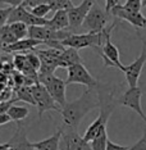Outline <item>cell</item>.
<instances>
[{
  "mask_svg": "<svg viewBox=\"0 0 146 150\" xmlns=\"http://www.w3.org/2000/svg\"><path fill=\"white\" fill-rule=\"evenodd\" d=\"M99 87L96 88L87 87L78 99L64 105L62 108V112H60L64 126H67L68 128L77 129L81 121L85 118V115L90 113L95 108H100L101 99H100Z\"/></svg>",
  "mask_w": 146,
  "mask_h": 150,
  "instance_id": "6da1fadb",
  "label": "cell"
},
{
  "mask_svg": "<svg viewBox=\"0 0 146 150\" xmlns=\"http://www.w3.org/2000/svg\"><path fill=\"white\" fill-rule=\"evenodd\" d=\"M99 90H100V99H101L100 113L96 117V119L85 131L83 137L87 141H91L95 137L100 136L101 134L107 132V123L110 118L111 112L114 110L115 105H117V100L113 98V94L108 93V91H101V87H99Z\"/></svg>",
  "mask_w": 146,
  "mask_h": 150,
  "instance_id": "7a4b0ae2",
  "label": "cell"
},
{
  "mask_svg": "<svg viewBox=\"0 0 146 150\" xmlns=\"http://www.w3.org/2000/svg\"><path fill=\"white\" fill-rule=\"evenodd\" d=\"M105 40V30L103 32H72L67 39H64L62 44L64 46L76 47V49H85V47H94L99 50L103 46Z\"/></svg>",
  "mask_w": 146,
  "mask_h": 150,
  "instance_id": "3957f363",
  "label": "cell"
},
{
  "mask_svg": "<svg viewBox=\"0 0 146 150\" xmlns=\"http://www.w3.org/2000/svg\"><path fill=\"white\" fill-rule=\"evenodd\" d=\"M39 82L42 83L47 88V91L53 96V99L56 101V104L60 108H63L67 104V98H66V87L67 82L62 78L54 76V73L45 74V73H39Z\"/></svg>",
  "mask_w": 146,
  "mask_h": 150,
  "instance_id": "277c9868",
  "label": "cell"
},
{
  "mask_svg": "<svg viewBox=\"0 0 146 150\" xmlns=\"http://www.w3.org/2000/svg\"><path fill=\"white\" fill-rule=\"evenodd\" d=\"M31 91L35 99V103L39 110V119L41 121L42 114L45 112L50 110H55V112H62V108H59V105L56 104V101L53 99V96L50 95V93L47 91V88L44 86L42 83L36 82L31 86Z\"/></svg>",
  "mask_w": 146,
  "mask_h": 150,
  "instance_id": "5b68a950",
  "label": "cell"
},
{
  "mask_svg": "<svg viewBox=\"0 0 146 150\" xmlns=\"http://www.w3.org/2000/svg\"><path fill=\"white\" fill-rule=\"evenodd\" d=\"M67 85H73V83H80L90 88H96L100 86V83L92 77V74L89 72L83 63H77L73 66L67 68Z\"/></svg>",
  "mask_w": 146,
  "mask_h": 150,
  "instance_id": "8992f818",
  "label": "cell"
},
{
  "mask_svg": "<svg viewBox=\"0 0 146 150\" xmlns=\"http://www.w3.org/2000/svg\"><path fill=\"white\" fill-rule=\"evenodd\" d=\"M109 16V12H107L105 9L100 8L97 4H95L85 18L82 28L86 32H103L107 28Z\"/></svg>",
  "mask_w": 146,
  "mask_h": 150,
  "instance_id": "52a82bcc",
  "label": "cell"
},
{
  "mask_svg": "<svg viewBox=\"0 0 146 150\" xmlns=\"http://www.w3.org/2000/svg\"><path fill=\"white\" fill-rule=\"evenodd\" d=\"M145 63H146V41L142 40V50L137 59L135 62H132L131 64H128V66H124L122 63L117 66L118 69H121L124 73L126 81H127L130 87L137 86L138 78H140V74L142 72V68H144Z\"/></svg>",
  "mask_w": 146,
  "mask_h": 150,
  "instance_id": "ba28073f",
  "label": "cell"
},
{
  "mask_svg": "<svg viewBox=\"0 0 146 150\" xmlns=\"http://www.w3.org/2000/svg\"><path fill=\"white\" fill-rule=\"evenodd\" d=\"M115 27V23H113L110 27L105 28V40L103 42V46L100 47V57L103 58L105 67H114L117 68L118 64H121V58H119V49L111 42V31Z\"/></svg>",
  "mask_w": 146,
  "mask_h": 150,
  "instance_id": "9c48e42d",
  "label": "cell"
},
{
  "mask_svg": "<svg viewBox=\"0 0 146 150\" xmlns=\"http://www.w3.org/2000/svg\"><path fill=\"white\" fill-rule=\"evenodd\" d=\"M142 94H144V91H142L141 87H138V86L128 87V90L124 91V93L117 99V104L132 109V110L136 112V113L146 122V115H145L144 110H142V107H141Z\"/></svg>",
  "mask_w": 146,
  "mask_h": 150,
  "instance_id": "30bf717a",
  "label": "cell"
},
{
  "mask_svg": "<svg viewBox=\"0 0 146 150\" xmlns=\"http://www.w3.org/2000/svg\"><path fill=\"white\" fill-rule=\"evenodd\" d=\"M95 5V0H82L80 5H74L68 9L69 16V30L72 32H77L80 27H82L86 16L89 14L91 8Z\"/></svg>",
  "mask_w": 146,
  "mask_h": 150,
  "instance_id": "8fae6325",
  "label": "cell"
},
{
  "mask_svg": "<svg viewBox=\"0 0 146 150\" xmlns=\"http://www.w3.org/2000/svg\"><path fill=\"white\" fill-rule=\"evenodd\" d=\"M60 53L62 50L55 49V47H49L47 50H39L37 54L41 60V67L39 69V73H54V71L58 67H60Z\"/></svg>",
  "mask_w": 146,
  "mask_h": 150,
  "instance_id": "7c38bea8",
  "label": "cell"
},
{
  "mask_svg": "<svg viewBox=\"0 0 146 150\" xmlns=\"http://www.w3.org/2000/svg\"><path fill=\"white\" fill-rule=\"evenodd\" d=\"M110 14L131 23L136 28H146V17L140 11H131L123 8V5H117L110 11Z\"/></svg>",
  "mask_w": 146,
  "mask_h": 150,
  "instance_id": "4fadbf2b",
  "label": "cell"
},
{
  "mask_svg": "<svg viewBox=\"0 0 146 150\" xmlns=\"http://www.w3.org/2000/svg\"><path fill=\"white\" fill-rule=\"evenodd\" d=\"M63 149L69 150H91L90 141H87L83 136H81L77 129L68 128V131H63L62 141Z\"/></svg>",
  "mask_w": 146,
  "mask_h": 150,
  "instance_id": "5bb4252c",
  "label": "cell"
},
{
  "mask_svg": "<svg viewBox=\"0 0 146 150\" xmlns=\"http://www.w3.org/2000/svg\"><path fill=\"white\" fill-rule=\"evenodd\" d=\"M39 45H45V41L42 40H36V39H31V37H26V39H22V40H18V41L13 42V44H9L6 45L3 52L4 53H22V52H33L36 46Z\"/></svg>",
  "mask_w": 146,
  "mask_h": 150,
  "instance_id": "9a60e30c",
  "label": "cell"
},
{
  "mask_svg": "<svg viewBox=\"0 0 146 150\" xmlns=\"http://www.w3.org/2000/svg\"><path fill=\"white\" fill-rule=\"evenodd\" d=\"M9 142H11L12 150H36L35 146H33V142L28 141L27 135H26V129L21 125L16 129L14 135L12 136Z\"/></svg>",
  "mask_w": 146,
  "mask_h": 150,
  "instance_id": "2e32d148",
  "label": "cell"
},
{
  "mask_svg": "<svg viewBox=\"0 0 146 150\" xmlns=\"http://www.w3.org/2000/svg\"><path fill=\"white\" fill-rule=\"evenodd\" d=\"M64 127H59V129L49 136L47 139H44L41 141L33 142L36 150H60V141H62V135H63Z\"/></svg>",
  "mask_w": 146,
  "mask_h": 150,
  "instance_id": "e0dca14e",
  "label": "cell"
},
{
  "mask_svg": "<svg viewBox=\"0 0 146 150\" xmlns=\"http://www.w3.org/2000/svg\"><path fill=\"white\" fill-rule=\"evenodd\" d=\"M77 63H83L82 58L78 53V49L66 46L60 53V68H68Z\"/></svg>",
  "mask_w": 146,
  "mask_h": 150,
  "instance_id": "ac0fdd59",
  "label": "cell"
},
{
  "mask_svg": "<svg viewBox=\"0 0 146 150\" xmlns=\"http://www.w3.org/2000/svg\"><path fill=\"white\" fill-rule=\"evenodd\" d=\"M45 26H47L51 30H56V31L67 30L68 27H69V16H68V11H66V9L56 11L55 14L53 16V18L47 19Z\"/></svg>",
  "mask_w": 146,
  "mask_h": 150,
  "instance_id": "d6986e66",
  "label": "cell"
},
{
  "mask_svg": "<svg viewBox=\"0 0 146 150\" xmlns=\"http://www.w3.org/2000/svg\"><path fill=\"white\" fill-rule=\"evenodd\" d=\"M8 115L11 117L12 122H21L25 118L28 117L30 110L26 107H21V105H11L9 109L6 110Z\"/></svg>",
  "mask_w": 146,
  "mask_h": 150,
  "instance_id": "ffe728a7",
  "label": "cell"
},
{
  "mask_svg": "<svg viewBox=\"0 0 146 150\" xmlns=\"http://www.w3.org/2000/svg\"><path fill=\"white\" fill-rule=\"evenodd\" d=\"M11 27L12 32L14 33V36L17 37V40H22L26 39L28 36V26L25 22H13V23H8Z\"/></svg>",
  "mask_w": 146,
  "mask_h": 150,
  "instance_id": "44dd1931",
  "label": "cell"
},
{
  "mask_svg": "<svg viewBox=\"0 0 146 150\" xmlns=\"http://www.w3.org/2000/svg\"><path fill=\"white\" fill-rule=\"evenodd\" d=\"M17 99L19 101H25V103H28L31 105H36L35 99H33L32 91H31V86H22L18 88L17 91Z\"/></svg>",
  "mask_w": 146,
  "mask_h": 150,
  "instance_id": "7402d4cb",
  "label": "cell"
},
{
  "mask_svg": "<svg viewBox=\"0 0 146 150\" xmlns=\"http://www.w3.org/2000/svg\"><path fill=\"white\" fill-rule=\"evenodd\" d=\"M0 39H1V42H3V45H4V47L6 45H9V44H13V42L18 41L17 37L14 36V33L12 32L9 25H5L4 27L0 28ZM4 47H3V49H4Z\"/></svg>",
  "mask_w": 146,
  "mask_h": 150,
  "instance_id": "603a6c76",
  "label": "cell"
},
{
  "mask_svg": "<svg viewBox=\"0 0 146 150\" xmlns=\"http://www.w3.org/2000/svg\"><path fill=\"white\" fill-rule=\"evenodd\" d=\"M46 3L50 5L51 12H56V11H62V9H71L73 5L72 0H46Z\"/></svg>",
  "mask_w": 146,
  "mask_h": 150,
  "instance_id": "cb8c5ba5",
  "label": "cell"
},
{
  "mask_svg": "<svg viewBox=\"0 0 146 150\" xmlns=\"http://www.w3.org/2000/svg\"><path fill=\"white\" fill-rule=\"evenodd\" d=\"M108 134L104 132L101 134L100 136L95 137L94 140L90 141V145H91V150H107V146H108Z\"/></svg>",
  "mask_w": 146,
  "mask_h": 150,
  "instance_id": "d4e9b609",
  "label": "cell"
},
{
  "mask_svg": "<svg viewBox=\"0 0 146 150\" xmlns=\"http://www.w3.org/2000/svg\"><path fill=\"white\" fill-rule=\"evenodd\" d=\"M31 12H32L35 16H37V17L45 18V17L49 14L50 12H51V8H50V5L47 4V3H42V4H40V5L35 6V8H32Z\"/></svg>",
  "mask_w": 146,
  "mask_h": 150,
  "instance_id": "484cf974",
  "label": "cell"
},
{
  "mask_svg": "<svg viewBox=\"0 0 146 150\" xmlns=\"http://www.w3.org/2000/svg\"><path fill=\"white\" fill-rule=\"evenodd\" d=\"M13 6H8V8H0V28L8 25V19L11 16Z\"/></svg>",
  "mask_w": 146,
  "mask_h": 150,
  "instance_id": "4316f807",
  "label": "cell"
},
{
  "mask_svg": "<svg viewBox=\"0 0 146 150\" xmlns=\"http://www.w3.org/2000/svg\"><path fill=\"white\" fill-rule=\"evenodd\" d=\"M27 59H28V63L31 64V66L35 68L36 71L40 69V67H41V60H40V57L37 53H30L27 54Z\"/></svg>",
  "mask_w": 146,
  "mask_h": 150,
  "instance_id": "83f0119b",
  "label": "cell"
},
{
  "mask_svg": "<svg viewBox=\"0 0 146 150\" xmlns=\"http://www.w3.org/2000/svg\"><path fill=\"white\" fill-rule=\"evenodd\" d=\"M142 0H126L123 4V8L131 9V11H141Z\"/></svg>",
  "mask_w": 146,
  "mask_h": 150,
  "instance_id": "f1b7e54d",
  "label": "cell"
},
{
  "mask_svg": "<svg viewBox=\"0 0 146 150\" xmlns=\"http://www.w3.org/2000/svg\"><path fill=\"white\" fill-rule=\"evenodd\" d=\"M127 150H146V129L144 131L142 137L136 144H133L132 146H128Z\"/></svg>",
  "mask_w": 146,
  "mask_h": 150,
  "instance_id": "f546056e",
  "label": "cell"
},
{
  "mask_svg": "<svg viewBox=\"0 0 146 150\" xmlns=\"http://www.w3.org/2000/svg\"><path fill=\"white\" fill-rule=\"evenodd\" d=\"M42 3H46V0H23V5H25L26 8H28L30 11H31L32 8H35V6L42 4Z\"/></svg>",
  "mask_w": 146,
  "mask_h": 150,
  "instance_id": "4dcf8cb0",
  "label": "cell"
},
{
  "mask_svg": "<svg viewBox=\"0 0 146 150\" xmlns=\"http://www.w3.org/2000/svg\"><path fill=\"white\" fill-rule=\"evenodd\" d=\"M128 146H123V145H118L115 142L108 140V146H107V150H127Z\"/></svg>",
  "mask_w": 146,
  "mask_h": 150,
  "instance_id": "1f68e13d",
  "label": "cell"
},
{
  "mask_svg": "<svg viewBox=\"0 0 146 150\" xmlns=\"http://www.w3.org/2000/svg\"><path fill=\"white\" fill-rule=\"evenodd\" d=\"M117 5H119V0H105V11L109 12Z\"/></svg>",
  "mask_w": 146,
  "mask_h": 150,
  "instance_id": "d6a6232c",
  "label": "cell"
},
{
  "mask_svg": "<svg viewBox=\"0 0 146 150\" xmlns=\"http://www.w3.org/2000/svg\"><path fill=\"white\" fill-rule=\"evenodd\" d=\"M9 122H12V119L8 115V113H6V112H0V126L6 125V123H9Z\"/></svg>",
  "mask_w": 146,
  "mask_h": 150,
  "instance_id": "836d02e7",
  "label": "cell"
},
{
  "mask_svg": "<svg viewBox=\"0 0 146 150\" xmlns=\"http://www.w3.org/2000/svg\"><path fill=\"white\" fill-rule=\"evenodd\" d=\"M0 3L6 4L9 6H18V5L23 4V0H0Z\"/></svg>",
  "mask_w": 146,
  "mask_h": 150,
  "instance_id": "e575fe53",
  "label": "cell"
},
{
  "mask_svg": "<svg viewBox=\"0 0 146 150\" xmlns=\"http://www.w3.org/2000/svg\"><path fill=\"white\" fill-rule=\"evenodd\" d=\"M11 149V142H4V144H0V150H9Z\"/></svg>",
  "mask_w": 146,
  "mask_h": 150,
  "instance_id": "d590c367",
  "label": "cell"
},
{
  "mask_svg": "<svg viewBox=\"0 0 146 150\" xmlns=\"http://www.w3.org/2000/svg\"><path fill=\"white\" fill-rule=\"evenodd\" d=\"M3 47H4V45H3V42H1V39H0V52H3Z\"/></svg>",
  "mask_w": 146,
  "mask_h": 150,
  "instance_id": "8d00e7d4",
  "label": "cell"
},
{
  "mask_svg": "<svg viewBox=\"0 0 146 150\" xmlns=\"http://www.w3.org/2000/svg\"><path fill=\"white\" fill-rule=\"evenodd\" d=\"M142 6H146V0H142Z\"/></svg>",
  "mask_w": 146,
  "mask_h": 150,
  "instance_id": "74e56055",
  "label": "cell"
},
{
  "mask_svg": "<svg viewBox=\"0 0 146 150\" xmlns=\"http://www.w3.org/2000/svg\"><path fill=\"white\" fill-rule=\"evenodd\" d=\"M63 150H69V149H63Z\"/></svg>",
  "mask_w": 146,
  "mask_h": 150,
  "instance_id": "f35d334b",
  "label": "cell"
},
{
  "mask_svg": "<svg viewBox=\"0 0 146 150\" xmlns=\"http://www.w3.org/2000/svg\"><path fill=\"white\" fill-rule=\"evenodd\" d=\"M9 150H12V149H9Z\"/></svg>",
  "mask_w": 146,
  "mask_h": 150,
  "instance_id": "ab89813d",
  "label": "cell"
}]
</instances>
